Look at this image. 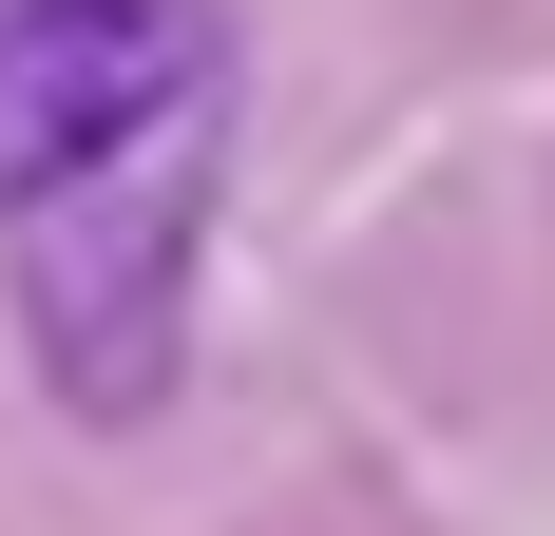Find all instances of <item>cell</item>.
<instances>
[{
	"label": "cell",
	"instance_id": "1",
	"mask_svg": "<svg viewBox=\"0 0 555 536\" xmlns=\"http://www.w3.org/2000/svg\"><path fill=\"white\" fill-rule=\"evenodd\" d=\"M230 0H0V288L57 422H172L230 192Z\"/></svg>",
	"mask_w": 555,
	"mask_h": 536
}]
</instances>
